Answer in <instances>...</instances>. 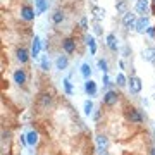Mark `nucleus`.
<instances>
[{
  "label": "nucleus",
  "mask_w": 155,
  "mask_h": 155,
  "mask_svg": "<svg viewBox=\"0 0 155 155\" xmlns=\"http://www.w3.org/2000/svg\"><path fill=\"white\" fill-rule=\"evenodd\" d=\"M126 119L129 122H133V124H140V122H143V116H141V112L138 109H131V110L126 112Z\"/></svg>",
  "instance_id": "nucleus-1"
},
{
  "label": "nucleus",
  "mask_w": 155,
  "mask_h": 155,
  "mask_svg": "<svg viewBox=\"0 0 155 155\" xmlns=\"http://www.w3.org/2000/svg\"><path fill=\"white\" fill-rule=\"evenodd\" d=\"M129 91H131V93H140V91H141V88H143V83H141V79H140L138 76H131L129 78Z\"/></svg>",
  "instance_id": "nucleus-2"
},
{
  "label": "nucleus",
  "mask_w": 155,
  "mask_h": 155,
  "mask_svg": "<svg viewBox=\"0 0 155 155\" xmlns=\"http://www.w3.org/2000/svg\"><path fill=\"white\" fill-rule=\"evenodd\" d=\"M136 14H133L131 11H127L122 14V24L126 26V28H134V24H136Z\"/></svg>",
  "instance_id": "nucleus-3"
},
{
  "label": "nucleus",
  "mask_w": 155,
  "mask_h": 155,
  "mask_svg": "<svg viewBox=\"0 0 155 155\" xmlns=\"http://www.w3.org/2000/svg\"><path fill=\"white\" fill-rule=\"evenodd\" d=\"M117 100H119V95L116 93V91H112V90H109L105 95H104V105L107 107H112L117 104Z\"/></svg>",
  "instance_id": "nucleus-4"
},
{
  "label": "nucleus",
  "mask_w": 155,
  "mask_h": 155,
  "mask_svg": "<svg viewBox=\"0 0 155 155\" xmlns=\"http://www.w3.org/2000/svg\"><path fill=\"white\" fill-rule=\"evenodd\" d=\"M35 16H36V11H35L31 5H22L21 7V17L24 21H33Z\"/></svg>",
  "instance_id": "nucleus-5"
},
{
  "label": "nucleus",
  "mask_w": 155,
  "mask_h": 155,
  "mask_svg": "<svg viewBox=\"0 0 155 155\" xmlns=\"http://www.w3.org/2000/svg\"><path fill=\"white\" fill-rule=\"evenodd\" d=\"M62 48L66 54H74L76 52V41L72 38H64L62 40Z\"/></svg>",
  "instance_id": "nucleus-6"
},
{
  "label": "nucleus",
  "mask_w": 155,
  "mask_h": 155,
  "mask_svg": "<svg viewBox=\"0 0 155 155\" xmlns=\"http://www.w3.org/2000/svg\"><path fill=\"white\" fill-rule=\"evenodd\" d=\"M134 29L138 31V33H145L147 29H148V17L147 16H141L136 21V24H134Z\"/></svg>",
  "instance_id": "nucleus-7"
},
{
  "label": "nucleus",
  "mask_w": 155,
  "mask_h": 155,
  "mask_svg": "<svg viewBox=\"0 0 155 155\" xmlns=\"http://www.w3.org/2000/svg\"><path fill=\"white\" fill-rule=\"evenodd\" d=\"M38 104H40L41 109H48V107L52 105V95H50V93H40Z\"/></svg>",
  "instance_id": "nucleus-8"
},
{
  "label": "nucleus",
  "mask_w": 155,
  "mask_h": 155,
  "mask_svg": "<svg viewBox=\"0 0 155 155\" xmlns=\"http://www.w3.org/2000/svg\"><path fill=\"white\" fill-rule=\"evenodd\" d=\"M40 52H41V40H40V36H35L33 45H31V57L36 59L40 55Z\"/></svg>",
  "instance_id": "nucleus-9"
},
{
  "label": "nucleus",
  "mask_w": 155,
  "mask_h": 155,
  "mask_svg": "<svg viewBox=\"0 0 155 155\" xmlns=\"http://www.w3.org/2000/svg\"><path fill=\"white\" fill-rule=\"evenodd\" d=\"M29 57H31V54H29L26 48H17L16 50V59L21 62V64H26V62L29 61Z\"/></svg>",
  "instance_id": "nucleus-10"
},
{
  "label": "nucleus",
  "mask_w": 155,
  "mask_h": 155,
  "mask_svg": "<svg viewBox=\"0 0 155 155\" xmlns=\"http://www.w3.org/2000/svg\"><path fill=\"white\" fill-rule=\"evenodd\" d=\"M84 91H86L88 97H95L97 95V83L93 79H86L84 81Z\"/></svg>",
  "instance_id": "nucleus-11"
},
{
  "label": "nucleus",
  "mask_w": 155,
  "mask_h": 155,
  "mask_svg": "<svg viewBox=\"0 0 155 155\" xmlns=\"http://www.w3.org/2000/svg\"><path fill=\"white\" fill-rule=\"evenodd\" d=\"M26 79H28V76H26L24 69H17V71L14 72V83H17L19 86H22V84L26 83Z\"/></svg>",
  "instance_id": "nucleus-12"
},
{
  "label": "nucleus",
  "mask_w": 155,
  "mask_h": 155,
  "mask_svg": "<svg viewBox=\"0 0 155 155\" xmlns=\"http://www.w3.org/2000/svg\"><path fill=\"white\" fill-rule=\"evenodd\" d=\"M67 66H69V59H67L66 55H59L55 61V67L59 69V71H64V69H67Z\"/></svg>",
  "instance_id": "nucleus-13"
},
{
  "label": "nucleus",
  "mask_w": 155,
  "mask_h": 155,
  "mask_svg": "<svg viewBox=\"0 0 155 155\" xmlns=\"http://www.w3.org/2000/svg\"><path fill=\"white\" fill-rule=\"evenodd\" d=\"M97 145H98V150L100 152H104L107 148V145H109V138H107L105 134H97Z\"/></svg>",
  "instance_id": "nucleus-14"
},
{
  "label": "nucleus",
  "mask_w": 155,
  "mask_h": 155,
  "mask_svg": "<svg viewBox=\"0 0 155 155\" xmlns=\"http://www.w3.org/2000/svg\"><path fill=\"white\" fill-rule=\"evenodd\" d=\"M136 12L145 16L148 12V0H136Z\"/></svg>",
  "instance_id": "nucleus-15"
},
{
  "label": "nucleus",
  "mask_w": 155,
  "mask_h": 155,
  "mask_svg": "<svg viewBox=\"0 0 155 155\" xmlns=\"http://www.w3.org/2000/svg\"><path fill=\"white\" fill-rule=\"evenodd\" d=\"M35 5H36L35 11H36V16H38V14H43L48 9V2L47 0H35Z\"/></svg>",
  "instance_id": "nucleus-16"
},
{
  "label": "nucleus",
  "mask_w": 155,
  "mask_h": 155,
  "mask_svg": "<svg viewBox=\"0 0 155 155\" xmlns=\"http://www.w3.org/2000/svg\"><path fill=\"white\" fill-rule=\"evenodd\" d=\"M84 41H86V45L90 47L91 55H95V54H97V43H95V38L91 36V35H86V36H84Z\"/></svg>",
  "instance_id": "nucleus-17"
},
{
  "label": "nucleus",
  "mask_w": 155,
  "mask_h": 155,
  "mask_svg": "<svg viewBox=\"0 0 155 155\" xmlns=\"http://www.w3.org/2000/svg\"><path fill=\"white\" fill-rule=\"evenodd\" d=\"M107 47L112 50V52H117V38L116 35H107Z\"/></svg>",
  "instance_id": "nucleus-18"
},
{
  "label": "nucleus",
  "mask_w": 155,
  "mask_h": 155,
  "mask_svg": "<svg viewBox=\"0 0 155 155\" xmlns=\"http://www.w3.org/2000/svg\"><path fill=\"white\" fill-rule=\"evenodd\" d=\"M26 138H28V145H31V147H35V145L38 143V133H36L35 129L26 134Z\"/></svg>",
  "instance_id": "nucleus-19"
},
{
  "label": "nucleus",
  "mask_w": 155,
  "mask_h": 155,
  "mask_svg": "<svg viewBox=\"0 0 155 155\" xmlns=\"http://www.w3.org/2000/svg\"><path fill=\"white\" fill-rule=\"evenodd\" d=\"M64 12L62 11H55L54 12V14H52V22H54V24H61L62 21H64Z\"/></svg>",
  "instance_id": "nucleus-20"
},
{
  "label": "nucleus",
  "mask_w": 155,
  "mask_h": 155,
  "mask_svg": "<svg viewBox=\"0 0 155 155\" xmlns=\"http://www.w3.org/2000/svg\"><path fill=\"white\" fill-rule=\"evenodd\" d=\"M81 74H83L84 79H91V67H90V64H83L81 66Z\"/></svg>",
  "instance_id": "nucleus-21"
},
{
  "label": "nucleus",
  "mask_w": 155,
  "mask_h": 155,
  "mask_svg": "<svg viewBox=\"0 0 155 155\" xmlns=\"http://www.w3.org/2000/svg\"><path fill=\"white\" fill-rule=\"evenodd\" d=\"M143 57L150 62H155V48H147L143 52Z\"/></svg>",
  "instance_id": "nucleus-22"
},
{
  "label": "nucleus",
  "mask_w": 155,
  "mask_h": 155,
  "mask_svg": "<svg viewBox=\"0 0 155 155\" xmlns=\"http://www.w3.org/2000/svg\"><path fill=\"white\" fill-rule=\"evenodd\" d=\"M116 9H117V12H121V14L127 12V2L126 0H119V2L116 4Z\"/></svg>",
  "instance_id": "nucleus-23"
},
{
  "label": "nucleus",
  "mask_w": 155,
  "mask_h": 155,
  "mask_svg": "<svg viewBox=\"0 0 155 155\" xmlns=\"http://www.w3.org/2000/svg\"><path fill=\"white\" fill-rule=\"evenodd\" d=\"M84 114H86V116H90V114H93V102H91V100H86V102H84Z\"/></svg>",
  "instance_id": "nucleus-24"
},
{
  "label": "nucleus",
  "mask_w": 155,
  "mask_h": 155,
  "mask_svg": "<svg viewBox=\"0 0 155 155\" xmlns=\"http://www.w3.org/2000/svg\"><path fill=\"white\" fill-rule=\"evenodd\" d=\"M62 83H64V91H66L67 95H72L74 90H72V83H71V81H69V79H64Z\"/></svg>",
  "instance_id": "nucleus-25"
},
{
  "label": "nucleus",
  "mask_w": 155,
  "mask_h": 155,
  "mask_svg": "<svg viewBox=\"0 0 155 155\" xmlns=\"http://www.w3.org/2000/svg\"><path fill=\"white\" fill-rule=\"evenodd\" d=\"M98 69L102 71V74H105V72L109 71V66H107L105 59H100V61H98Z\"/></svg>",
  "instance_id": "nucleus-26"
},
{
  "label": "nucleus",
  "mask_w": 155,
  "mask_h": 155,
  "mask_svg": "<svg viewBox=\"0 0 155 155\" xmlns=\"http://www.w3.org/2000/svg\"><path fill=\"white\" fill-rule=\"evenodd\" d=\"M41 69H43V71H48V69H50V59H48V55L41 57Z\"/></svg>",
  "instance_id": "nucleus-27"
},
{
  "label": "nucleus",
  "mask_w": 155,
  "mask_h": 155,
  "mask_svg": "<svg viewBox=\"0 0 155 155\" xmlns=\"http://www.w3.org/2000/svg\"><path fill=\"white\" fill-rule=\"evenodd\" d=\"M116 83L119 84V86H126V76H124V74H122V72H119V74H117V78H116Z\"/></svg>",
  "instance_id": "nucleus-28"
},
{
  "label": "nucleus",
  "mask_w": 155,
  "mask_h": 155,
  "mask_svg": "<svg viewBox=\"0 0 155 155\" xmlns=\"http://www.w3.org/2000/svg\"><path fill=\"white\" fill-rule=\"evenodd\" d=\"M93 12H95V17H97V19H102V17L105 16V11H102V9L97 7V5H93Z\"/></svg>",
  "instance_id": "nucleus-29"
},
{
  "label": "nucleus",
  "mask_w": 155,
  "mask_h": 155,
  "mask_svg": "<svg viewBox=\"0 0 155 155\" xmlns=\"http://www.w3.org/2000/svg\"><path fill=\"white\" fill-rule=\"evenodd\" d=\"M79 24H81V28H83L84 31H86V29H88V19H86V17H83V19H81V21H79Z\"/></svg>",
  "instance_id": "nucleus-30"
},
{
  "label": "nucleus",
  "mask_w": 155,
  "mask_h": 155,
  "mask_svg": "<svg viewBox=\"0 0 155 155\" xmlns=\"http://www.w3.org/2000/svg\"><path fill=\"white\" fill-rule=\"evenodd\" d=\"M104 84H105V86H110V79H109V74H104Z\"/></svg>",
  "instance_id": "nucleus-31"
},
{
  "label": "nucleus",
  "mask_w": 155,
  "mask_h": 155,
  "mask_svg": "<svg viewBox=\"0 0 155 155\" xmlns=\"http://www.w3.org/2000/svg\"><path fill=\"white\" fill-rule=\"evenodd\" d=\"M9 136H11V133H9V131H5V129H4V131H2V140L5 141V140H9Z\"/></svg>",
  "instance_id": "nucleus-32"
},
{
  "label": "nucleus",
  "mask_w": 155,
  "mask_h": 155,
  "mask_svg": "<svg viewBox=\"0 0 155 155\" xmlns=\"http://www.w3.org/2000/svg\"><path fill=\"white\" fill-rule=\"evenodd\" d=\"M147 33H148L150 36H155V28H152V26H148V29H147Z\"/></svg>",
  "instance_id": "nucleus-33"
},
{
  "label": "nucleus",
  "mask_w": 155,
  "mask_h": 155,
  "mask_svg": "<svg viewBox=\"0 0 155 155\" xmlns=\"http://www.w3.org/2000/svg\"><path fill=\"white\" fill-rule=\"evenodd\" d=\"M95 33H97V35H102V29H100V26H98V24L95 26Z\"/></svg>",
  "instance_id": "nucleus-34"
},
{
  "label": "nucleus",
  "mask_w": 155,
  "mask_h": 155,
  "mask_svg": "<svg viewBox=\"0 0 155 155\" xmlns=\"http://www.w3.org/2000/svg\"><path fill=\"white\" fill-rule=\"evenodd\" d=\"M93 117H95V119H97V121H98V119H100V112L97 110V112H95V114H93Z\"/></svg>",
  "instance_id": "nucleus-35"
},
{
  "label": "nucleus",
  "mask_w": 155,
  "mask_h": 155,
  "mask_svg": "<svg viewBox=\"0 0 155 155\" xmlns=\"http://www.w3.org/2000/svg\"><path fill=\"white\" fill-rule=\"evenodd\" d=\"M150 155H155V148H152V150H150Z\"/></svg>",
  "instance_id": "nucleus-36"
},
{
  "label": "nucleus",
  "mask_w": 155,
  "mask_h": 155,
  "mask_svg": "<svg viewBox=\"0 0 155 155\" xmlns=\"http://www.w3.org/2000/svg\"><path fill=\"white\" fill-rule=\"evenodd\" d=\"M152 4H153V7H155V0H152Z\"/></svg>",
  "instance_id": "nucleus-37"
},
{
  "label": "nucleus",
  "mask_w": 155,
  "mask_h": 155,
  "mask_svg": "<svg viewBox=\"0 0 155 155\" xmlns=\"http://www.w3.org/2000/svg\"><path fill=\"white\" fill-rule=\"evenodd\" d=\"M153 138H155V129H153Z\"/></svg>",
  "instance_id": "nucleus-38"
},
{
  "label": "nucleus",
  "mask_w": 155,
  "mask_h": 155,
  "mask_svg": "<svg viewBox=\"0 0 155 155\" xmlns=\"http://www.w3.org/2000/svg\"><path fill=\"white\" fill-rule=\"evenodd\" d=\"M102 155H105V153H102Z\"/></svg>",
  "instance_id": "nucleus-39"
}]
</instances>
